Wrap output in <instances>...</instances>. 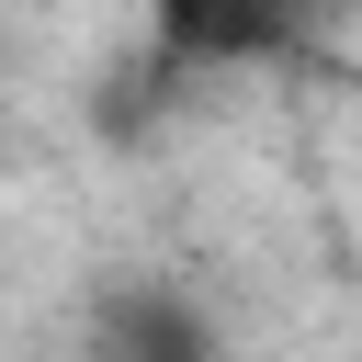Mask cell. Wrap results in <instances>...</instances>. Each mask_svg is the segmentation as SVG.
<instances>
[{"label":"cell","mask_w":362,"mask_h":362,"mask_svg":"<svg viewBox=\"0 0 362 362\" xmlns=\"http://www.w3.org/2000/svg\"><path fill=\"white\" fill-rule=\"evenodd\" d=\"M305 11H362V0H305Z\"/></svg>","instance_id":"3"},{"label":"cell","mask_w":362,"mask_h":362,"mask_svg":"<svg viewBox=\"0 0 362 362\" xmlns=\"http://www.w3.org/2000/svg\"><path fill=\"white\" fill-rule=\"evenodd\" d=\"M79 339H90V362H226L215 317L181 283H102L90 317H79Z\"/></svg>","instance_id":"1"},{"label":"cell","mask_w":362,"mask_h":362,"mask_svg":"<svg viewBox=\"0 0 362 362\" xmlns=\"http://www.w3.org/2000/svg\"><path fill=\"white\" fill-rule=\"evenodd\" d=\"M136 11H147V45L170 68H249V57L294 45L305 0H136Z\"/></svg>","instance_id":"2"}]
</instances>
